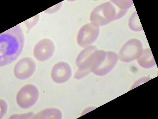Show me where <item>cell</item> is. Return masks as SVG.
Returning a JSON list of instances; mask_svg holds the SVG:
<instances>
[{
	"label": "cell",
	"instance_id": "obj_12",
	"mask_svg": "<svg viewBox=\"0 0 158 119\" xmlns=\"http://www.w3.org/2000/svg\"><path fill=\"white\" fill-rule=\"evenodd\" d=\"M62 114L60 111L55 108L45 109L37 113L32 119H61Z\"/></svg>",
	"mask_w": 158,
	"mask_h": 119
},
{
	"label": "cell",
	"instance_id": "obj_5",
	"mask_svg": "<svg viewBox=\"0 0 158 119\" xmlns=\"http://www.w3.org/2000/svg\"><path fill=\"white\" fill-rule=\"evenodd\" d=\"M143 51V45L141 42L137 39H132L123 46L118 54V58L122 62H132L139 58Z\"/></svg>",
	"mask_w": 158,
	"mask_h": 119
},
{
	"label": "cell",
	"instance_id": "obj_11",
	"mask_svg": "<svg viewBox=\"0 0 158 119\" xmlns=\"http://www.w3.org/2000/svg\"><path fill=\"white\" fill-rule=\"evenodd\" d=\"M137 62L143 68H152L155 66V61L150 49H146L143 50L142 54L137 59Z\"/></svg>",
	"mask_w": 158,
	"mask_h": 119
},
{
	"label": "cell",
	"instance_id": "obj_9",
	"mask_svg": "<svg viewBox=\"0 0 158 119\" xmlns=\"http://www.w3.org/2000/svg\"><path fill=\"white\" fill-rule=\"evenodd\" d=\"M71 76L70 66L64 62H59L55 64L51 73L52 79L57 83H63L67 82Z\"/></svg>",
	"mask_w": 158,
	"mask_h": 119
},
{
	"label": "cell",
	"instance_id": "obj_3",
	"mask_svg": "<svg viewBox=\"0 0 158 119\" xmlns=\"http://www.w3.org/2000/svg\"><path fill=\"white\" fill-rule=\"evenodd\" d=\"M106 51L98 50L96 47H86L79 54L76 59L78 71L75 78L81 79L93 72L100 66L106 55Z\"/></svg>",
	"mask_w": 158,
	"mask_h": 119
},
{
	"label": "cell",
	"instance_id": "obj_1",
	"mask_svg": "<svg viewBox=\"0 0 158 119\" xmlns=\"http://www.w3.org/2000/svg\"><path fill=\"white\" fill-rule=\"evenodd\" d=\"M24 37L19 25L0 35V67L6 66L16 59L23 48Z\"/></svg>",
	"mask_w": 158,
	"mask_h": 119
},
{
	"label": "cell",
	"instance_id": "obj_8",
	"mask_svg": "<svg viewBox=\"0 0 158 119\" xmlns=\"http://www.w3.org/2000/svg\"><path fill=\"white\" fill-rule=\"evenodd\" d=\"M36 64L32 59L26 57L20 60L14 68V74L16 78L25 80L29 78L36 71Z\"/></svg>",
	"mask_w": 158,
	"mask_h": 119
},
{
	"label": "cell",
	"instance_id": "obj_13",
	"mask_svg": "<svg viewBox=\"0 0 158 119\" xmlns=\"http://www.w3.org/2000/svg\"><path fill=\"white\" fill-rule=\"evenodd\" d=\"M129 26L130 29L133 31H139L143 30V28L141 24L140 21L136 11H135L130 17Z\"/></svg>",
	"mask_w": 158,
	"mask_h": 119
},
{
	"label": "cell",
	"instance_id": "obj_4",
	"mask_svg": "<svg viewBox=\"0 0 158 119\" xmlns=\"http://www.w3.org/2000/svg\"><path fill=\"white\" fill-rule=\"evenodd\" d=\"M39 92L36 86L27 84L20 89L16 95V102L22 109H28L38 100Z\"/></svg>",
	"mask_w": 158,
	"mask_h": 119
},
{
	"label": "cell",
	"instance_id": "obj_6",
	"mask_svg": "<svg viewBox=\"0 0 158 119\" xmlns=\"http://www.w3.org/2000/svg\"><path fill=\"white\" fill-rule=\"evenodd\" d=\"M99 31V26L91 22L85 25L78 32L77 38L78 45L83 48L91 46L98 39Z\"/></svg>",
	"mask_w": 158,
	"mask_h": 119
},
{
	"label": "cell",
	"instance_id": "obj_14",
	"mask_svg": "<svg viewBox=\"0 0 158 119\" xmlns=\"http://www.w3.org/2000/svg\"><path fill=\"white\" fill-rule=\"evenodd\" d=\"M34 116L33 113H29L24 114H15L10 117V119H31Z\"/></svg>",
	"mask_w": 158,
	"mask_h": 119
},
{
	"label": "cell",
	"instance_id": "obj_10",
	"mask_svg": "<svg viewBox=\"0 0 158 119\" xmlns=\"http://www.w3.org/2000/svg\"><path fill=\"white\" fill-rule=\"evenodd\" d=\"M118 60V56L116 53L113 51L106 52L105 58L100 66L93 71V73L97 76H105L112 70Z\"/></svg>",
	"mask_w": 158,
	"mask_h": 119
},
{
	"label": "cell",
	"instance_id": "obj_7",
	"mask_svg": "<svg viewBox=\"0 0 158 119\" xmlns=\"http://www.w3.org/2000/svg\"><path fill=\"white\" fill-rule=\"evenodd\" d=\"M54 51V43L49 39H43L39 41L35 46L34 57L38 61L44 62L52 58Z\"/></svg>",
	"mask_w": 158,
	"mask_h": 119
},
{
	"label": "cell",
	"instance_id": "obj_2",
	"mask_svg": "<svg viewBox=\"0 0 158 119\" xmlns=\"http://www.w3.org/2000/svg\"><path fill=\"white\" fill-rule=\"evenodd\" d=\"M133 5L132 1H110L99 5L90 15L91 23L104 26L123 17Z\"/></svg>",
	"mask_w": 158,
	"mask_h": 119
}]
</instances>
